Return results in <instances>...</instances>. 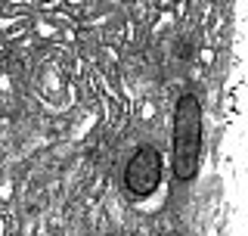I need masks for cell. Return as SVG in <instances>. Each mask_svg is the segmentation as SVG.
<instances>
[{"instance_id":"6da1fadb","label":"cell","mask_w":248,"mask_h":236,"mask_svg":"<svg viewBox=\"0 0 248 236\" xmlns=\"http://www.w3.org/2000/svg\"><path fill=\"white\" fill-rule=\"evenodd\" d=\"M202 159V106L196 93H180L174 106V174L192 180Z\"/></svg>"},{"instance_id":"7a4b0ae2","label":"cell","mask_w":248,"mask_h":236,"mask_svg":"<svg viewBox=\"0 0 248 236\" xmlns=\"http://www.w3.org/2000/svg\"><path fill=\"white\" fill-rule=\"evenodd\" d=\"M161 184V152L149 143L137 146L124 165V186L134 196H149Z\"/></svg>"}]
</instances>
